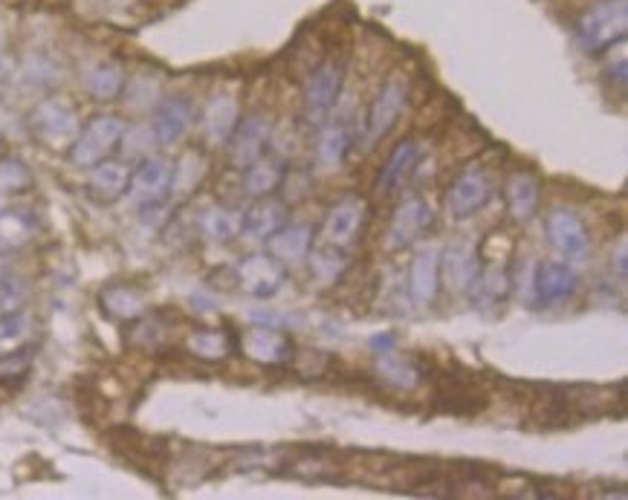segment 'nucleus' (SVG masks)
I'll return each instance as SVG.
<instances>
[{
  "mask_svg": "<svg viewBox=\"0 0 628 500\" xmlns=\"http://www.w3.org/2000/svg\"><path fill=\"white\" fill-rule=\"evenodd\" d=\"M240 353L253 358L255 365L278 367L287 365L292 358V342L287 333L278 327H267V324H255L240 336Z\"/></svg>",
  "mask_w": 628,
  "mask_h": 500,
  "instance_id": "11",
  "label": "nucleus"
},
{
  "mask_svg": "<svg viewBox=\"0 0 628 500\" xmlns=\"http://www.w3.org/2000/svg\"><path fill=\"white\" fill-rule=\"evenodd\" d=\"M172 171L174 165L165 163L159 157H145L136 165L127 179V197L136 206H154V202H165L168 191H172Z\"/></svg>",
  "mask_w": 628,
  "mask_h": 500,
  "instance_id": "9",
  "label": "nucleus"
},
{
  "mask_svg": "<svg viewBox=\"0 0 628 500\" xmlns=\"http://www.w3.org/2000/svg\"><path fill=\"white\" fill-rule=\"evenodd\" d=\"M368 217V202L362 197H344L333 209L328 211L325 220V243L348 249L357 240L359 229L366 223Z\"/></svg>",
  "mask_w": 628,
  "mask_h": 500,
  "instance_id": "16",
  "label": "nucleus"
},
{
  "mask_svg": "<svg viewBox=\"0 0 628 500\" xmlns=\"http://www.w3.org/2000/svg\"><path fill=\"white\" fill-rule=\"evenodd\" d=\"M203 177V157L200 154H186V157L179 159V165L172 171V191L177 195H186L192 188L200 183Z\"/></svg>",
  "mask_w": 628,
  "mask_h": 500,
  "instance_id": "36",
  "label": "nucleus"
},
{
  "mask_svg": "<svg viewBox=\"0 0 628 500\" xmlns=\"http://www.w3.org/2000/svg\"><path fill=\"white\" fill-rule=\"evenodd\" d=\"M122 134H125V122L120 116H113V113L93 116L87 125L79 127V134L70 143V163L75 168H93L120 148Z\"/></svg>",
  "mask_w": 628,
  "mask_h": 500,
  "instance_id": "1",
  "label": "nucleus"
},
{
  "mask_svg": "<svg viewBox=\"0 0 628 500\" xmlns=\"http://www.w3.org/2000/svg\"><path fill=\"white\" fill-rule=\"evenodd\" d=\"M313 226L310 223H285L278 229L272 238L267 240V249L269 254L287 263H299L305 261L307 254H310V247H313Z\"/></svg>",
  "mask_w": 628,
  "mask_h": 500,
  "instance_id": "21",
  "label": "nucleus"
},
{
  "mask_svg": "<svg viewBox=\"0 0 628 500\" xmlns=\"http://www.w3.org/2000/svg\"><path fill=\"white\" fill-rule=\"evenodd\" d=\"M344 84V67L339 61H325L322 67L316 70L305 84V111L310 122H325L333 105L339 102Z\"/></svg>",
  "mask_w": 628,
  "mask_h": 500,
  "instance_id": "7",
  "label": "nucleus"
},
{
  "mask_svg": "<svg viewBox=\"0 0 628 500\" xmlns=\"http://www.w3.org/2000/svg\"><path fill=\"white\" fill-rule=\"evenodd\" d=\"M478 252L472 243L457 240L452 247L441 249V284H446V290L452 295H466L472 292V284L478 278Z\"/></svg>",
  "mask_w": 628,
  "mask_h": 500,
  "instance_id": "14",
  "label": "nucleus"
},
{
  "mask_svg": "<svg viewBox=\"0 0 628 500\" xmlns=\"http://www.w3.org/2000/svg\"><path fill=\"white\" fill-rule=\"evenodd\" d=\"M287 223V206L272 197H258L244 215H240V235L249 240H269Z\"/></svg>",
  "mask_w": 628,
  "mask_h": 500,
  "instance_id": "19",
  "label": "nucleus"
},
{
  "mask_svg": "<svg viewBox=\"0 0 628 500\" xmlns=\"http://www.w3.org/2000/svg\"><path fill=\"white\" fill-rule=\"evenodd\" d=\"M99 304L113 322H134L145 313L143 295L131 284H107L105 290L99 292Z\"/></svg>",
  "mask_w": 628,
  "mask_h": 500,
  "instance_id": "24",
  "label": "nucleus"
},
{
  "mask_svg": "<svg viewBox=\"0 0 628 500\" xmlns=\"http://www.w3.org/2000/svg\"><path fill=\"white\" fill-rule=\"evenodd\" d=\"M285 183V168L276 163V159H255L253 165L244 168V191L249 197H269L272 191H278V186Z\"/></svg>",
  "mask_w": 628,
  "mask_h": 500,
  "instance_id": "27",
  "label": "nucleus"
},
{
  "mask_svg": "<svg viewBox=\"0 0 628 500\" xmlns=\"http://www.w3.org/2000/svg\"><path fill=\"white\" fill-rule=\"evenodd\" d=\"M576 272L562 261H542L533 267V275L527 278V301L531 306H556L562 301L574 299Z\"/></svg>",
  "mask_w": 628,
  "mask_h": 500,
  "instance_id": "4",
  "label": "nucleus"
},
{
  "mask_svg": "<svg viewBox=\"0 0 628 500\" xmlns=\"http://www.w3.org/2000/svg\"><path fill=\"white\" fill-rule=\"evenodd\" d=\"M27 304V284L21 278L0 275V315L18 313Z\"/></svg>",
  "mask_w": 628,
  "mask_h": 500,
  "instance_id": "37",
  "label": "nucleus"
},
{
  "mask_svg": "<svg viewBox=\"0 0 628 500\" xmlns=\"http://www.w3.org/2000/svg\"><path fill=\"white\" fill-rule=\"evenodd\" d=\"M200 232L212 243H233L240 235V217L226 206H209L200 215Z\"/></svg>",
  "mask_w": 628,
  "mask_h": 500,
  "instance_id": "30",
  "label": "nucleus"
},
{
  "mask_svg": "<svg viewBox=\"0 0 628 500\" xmlns=\"http://www.w3.org/2000/svg\"><path fill=\"white\" fill-rule=\"evenodd\" d=\"M628 27V7L626 0H603L597 7H591L576 23V35L579 44L588 53H603L608 46L626 38Z\"/></svg>",
  "mask_w": 628,
  "mask_h": 500,
  "instance_id": "2",
  "label": "nucleus"
},
{
  "mask_svg": "<svg viewBox=\"0 0 628 500\" xmlns=\"http://www.w3.org/2000/svg\"><path fill=\"white\" fill-rule=\"evenodd\" d=\"M30 127L41 143L50 145V148H61V145L73 143L82 125H79V116L68 102L41 98L30 113Z\"/></svg>",
  "mask_w": 628,
  "mask_h": 500,
  "instance_id": "3",
  "label": "nucleus"
},
{
  "mask_svg": "<svg viewBox=\"0 0 628 500\" xmlns=\"http://www.w3.org/2000/svg\"><path fill=\"white\" fill-rule=\"evenodd\" d=\"M84 87L96 102H113L125 90V70L116 61H99L84 75Z\"/></svg>",
  "mask_w": 628,
  "mask_h": 500,
  "instance_id": "25",
  "label": "nucleus"
},
{
  "mask_svg": "<svg viewBox=\"0 0 628 500\" xmlns=\"http://www.w3.org/2000/svg\"><path fill=\"white\" fill-rule=\"evenodd\" d=\"M0 272H3V258H0Z\"/></svg>",
  "mask_w": 628,
  "mask_h": 500,
  "instance_id": "40",
  "label": "nucleus"
},
{
  "mask_svg": "<svg viewBox=\"0 0 628 500\" xmlns=\"http://www.w3.org/2000/svg\"><path fill=\"white\" fill-rule=\"evenodd\" d=\"M405 96H409V87H405V82H400V79H389V82L382 84L366 116L368 143H377V139H382V136L394 127V122L400 119V113H403Z\"/></svg>",
  "mask_w": 628,
  "mask_h": 500,
  "instance_id": "13",
  "label": "nucleus"
},
{
  "mask_svg": "<svg viewBox=\"0 0 628 500\" xmlns=\"http://www.w3.org/2000/svg\"><path fill=\"white\" fill-rule=\"evenodd\" d=\"M441 290V249L420 247L409 267V299L414 306H429Z\"/></svg>",
  "mask_w": 628,
  "mask_h": 500,
  "instance_id": "15",
  "label": "nucleus"
},
{
  "mask_svg": "<svg viewBox=\"0 0 628 500\" xmlns=\"http://www.w3.org/2000/svg\"><path fill=\"white\" fill-rule=\"evenodd\" d=\"M353 148V136L344 125H328L316 143V159L322 168H339L344 163V157L351 154Z\"/></svg>",
  "mask_w": 628,
  "mask_h": 500,
  "instance_id": "28",
  "label": "nucleus"
},
{
  "mask_svg": "<svg viewBox=\"0 0 628 500\" xmlns=\"http://www.w3.org/2000/svg\"><path fill=\"white\" fill-rule=\"evenodd\" d=\"M285 263L276 261L272 254H247V258L238 263V287L247 292L249 299H272V295L285 287Z\"/></svg>",
  "mask_w": 628,
  "mask_h": 500,
  "instance_id": "6",
  "label": "nucleus"
},
{
  "mask_svg": "<svg viewBox=\"0 0 628 500\" xmlns=\"http://www.w3.org/2000/svg\"><path fill=\"white\" fill-rule=\"evenodd\" d=\"M9 75H12V70H9L7 59H0V87H7Z\"/></svg>",
  "mask_w": 628,
  "mask_h": 500,
  "instance_id": "39",
  "label": "nucleus"
},
{
  "mask_svg": "<svg viewBox=\"0 0 628 500\" xmlns=\"http://www.w3.org/2000/svg\"><path fill=\"white\" fill-rule=\"evenodd\" d=\"M509 287H513V281H509L507 267L490 263V267L478 269V278L472 284V295H478L486 304H498L509 295Z\"/></svg>",
  "mask_w": 628,
  "mask_h": 500,
  "instance_id": "32",
  "label": "nucleus"
},
{
  "mask_svg": "<svg viewBox=\"0 0 628 500\" xmlns=\"http://www.w3.org/2000/svg\"><path fill=\"white\" fill-rule=\"evenodd\" d=\"M188 353L203 362H224L235 347V338L226 330H195L186 342Z\"/></svg>",
  "mask_w": 628,
  "mask_h": 500,
  "instance_id": "29",
  "label": "nucleus"
},
{
  "mask_svg": "<svg viewBox=\"0 0 628 500\" xmlns=\"http://www.w3.org/2000/svg\"><path fill=\"white\" fill-rule=\"evenodd\" d=\"M504 200H507V211L516 223H531L538 215V206H542V183H538L536 174H513L504 186Z\"/></svg>",
  "mask_w": 628,
  "mask_h": 500,
  "instance_id": "18",
  "label": "nucleus"
},
{
  "mask_svg": "<svg viewBox=\"0 0 628 500\" xmlns=\"http://www.w3.org/2000/svg\"><path fill=\"white\" fill-rule=\"evenodd\" d=\"M371 347H374V353H389L397 347V338L394 333H385V336H377L374 342H371Z\"/></svg>",
  "mask_w": 628,
  "mask_h": 500,
  "instance_id": "38",
  "label": "nucleus"
},
{
  "mask_svg": "<svg viewBox=\"0 0 628 500\" xmlns=\"http://www.w3.org/2000/svg\"><path fill=\"white\" fill-rule=\"evenodd\" d=\"M418 159H420L418 143H400V145H397L394 154L389 157V163L382 165V174H380V179H377V191H382V195L394 191V188L400 186V183H403V179L414 171Z\"/></svg>",
  "mask_w": 628,
  "mask_h": 500,
  "instance_id": "26",
  "label": "nucleus"
},
{
  "mask_svg": "<svg viewBox=\"0 0 628 500\" xmlns=\"http://www.w3.org/2000/svg\"><path fill=\"white\" fill-rule=\"evenodd\" d=\"M377 371H380V376L389 385H394V388L400 390H412L414 385L420 382V374L418 367L409 362V358H403L400 353L389 351V353H377Z\"/></svg>",
  "mask_w": 628,
  "mask_h": 500,
  "instance_id": "31",
  "label": "nucleus"
},
{
  "mask_svg": "<svg viewBox=\"0 0 628 500\" xmlns=\"http://www.w3.org/2000/svg\"><path fill=\"white\" fill-rule=\"evenodd\" d=\"M547 240L550 247L568 258V261H585L591 252V235L585 223L570 209H554L547 215Z\"/></svg>",
  "mask_w": 628,
  "mask_h": 500,
  "instance_id": "8",
  "label": "nucleus"
},
{
  "mask_svg": "<svg viewBox=\"0 0 628 500\" xmlns=\"http://www.w3.org/2000/svg\"><path fill=\"white\" fill-rule=\"evenodd\" d=\"M310 258V269L313 275L322 281V284H337L342 272L348 269V254H344L342 247H333V243H325V247L316 249Z\"/></svg>",
  "mask_w": 628,
  "mask_h": 500,
  "instance_id": "33",
  "label": "nucleus"
},
{
  "mask_svg": "<svg viewBox=\"0 0 628 500\" xmlns=\"http://www.w3.org/2000/svg\"><path fill=\"white\" fill-rule=\"evenodd\" d=\"M493 197V183L481 168H466L452 179V186L446 191V215L455 220H466V217L478 215L486 202Z\"/></svg>",
  "mask_w": 628,
  "mask_h": 500,
  "instance_id": "5",
  "label": "nucleus"
},
{
  "mask_svg": "<svg viewBox=\"0 0 628 500\" xmlns=\"http://www.w3.org/2000/svg\"><path fill=\"white\" fill-rule=\"evenodd\" d=\"M127 179H131V168L120 159H102L90 168L87 177V191L93 200L99 202H113L127 195Z\"/></svg>",
  "mask_w": 628,
  "mask_h": 500,
  "instance_id": "20",
  "label": "nucleus"
},
{
  "mask_svg": "<svg viewBox=\"0 0 628 500\" xmlns=\"http://www.w3.org/2000/svg\"><path fill=\"white\" fill-rule=\"evenodd\" d=\"M35 215L30 209H3L0 211V254L18 252L35 238Z\"/></svg>",
  "mask_w": 628,
  "mask_h": 500,
  "instance_id": "23",
  "label": "nucleus"
},
{
  "mask_svg": "<svg viewBox=\"0 0 628 500\" xmlns=\"http://www.w3.org/2000/svg\"><path fill=\"white\" fill-rule=\"evenodd\" d=\"M240 122V105L235 96H215L203 111V131L212 145H226Z\"/></svg>",
  "mask_w": 628,
  "mask_h": 500,
  "instance_id": "22",
  "label": "nucleus"
},
{
  "mask_svg": "<svg viewBox=\"0 0 628 500\" xmlns=\"http://www.w3.org/2000/svg\"><path fill=\"white\" fill-rule=\"evenodd\" d=\"M269 136H272V127H269V119H264L261 113H253L247 119H240L238 127H235V134L229 136L235 168L244 171L255 159H261L269 145Z\"/></svg>",
  "mask_w": 628,
  "mask_h": 500,
  "instance_id": "17",
  "label": "nucleus"
},
{
  "mask_svg": "<svg viewBox=\"0 0 628 500\" xmlns=\"http://www.w3.org/2000/svg\"><path fill=\"white\" fill-rule=\"evenodd\" d=\"M195 125V105L186 96L163 98L151 119V134L157 145H177L186 139V134Z\"/></svg>",
  "mask_w": 628,
  "mask_h": 500,
  "instance_id": "12",
  "label": "nucleus"
},
{
  "mask_svg": "<svg viewBox=\"0 0 628 500\" xmlns=\"http://www.w3.org/2000/svg\"><path fill=\"white\" fill-rule=\"evenodd\" d=\"M32 336V319L23 310L0 315V356L21 351Z\"/></svg>",
  "mask_w": 628,
  "mask_h": 500,
  "instance_id": "34",
  "label": "nucleus"
},
{
  "mask_svg": "<svg viewBox=\"0 0 628 500\" xmlns=\"http://www.w3.org/2000/svg\"><path fill=\"white\" fill-rule=\"evenodd\" d=\"M32 186L30 168L16 157L0 159V195H18Z\"/></svg>",
  "mask_w": 628,
  "mask_h": 500,
  "instance_id": "35",
  "label": "nucleus"
},
{
  "mask_svg": "<svg viewBox=\"0 0 628 500\" xmlns=\"http://www.w3.org/2000/svg\"><path fill=\"white\" fill-rule=\"evenodd\" d=\"M434 226V209L423 197H409L397 206L394 217L389 226V247L391 249H405L418 243L423 235Z\"/></svg>",
  "mask_w": 628,
  "mask_h": 500,
  "instance_id": "10",
  "label": "nucleus"
}]
</instances>
